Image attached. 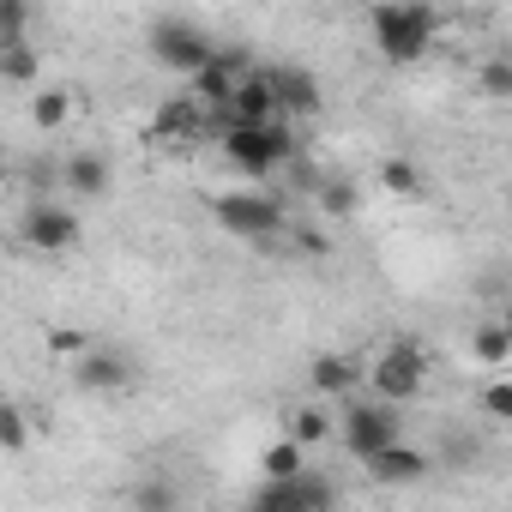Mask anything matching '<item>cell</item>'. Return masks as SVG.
<instances>
[{
    "mask_svg": "<svg viewBox=\"0 0 512 512\" xmlns=\"http://www.w3.org/2000/svg\"><path fill=\"white\" fill-rule=\"evenodd\" d=\"M193 79V97L205 103V109H229V91H235V73H229V61L211 49V61L199 67V73H187Z\"/></svg>",
    "mask_w": 512,
    "mask_h": 512,
    "instance_id": "cell-17",
    "label": "cell"
},
{
    "mask_svg": "<svg viewBox=\"0 0 512 512\" xmlns=\"http://www.w3.org/2000/svg\"><path fill=\"white\" fill-rule=\"evenodd\" d=\"M470 356H476L482 368H494V374H500V368L512 362V332H506L500 320H488V326H476V332H470Z\"/></svg>",
    "mask_w": 512,
    "mask_h": 512,
    "instance_id": "cell-19",
    "label": "cell"
},
{
    "mask_svg": "<svg viewBox=\"0 0 512 512\" xmlns=\"http://www.w3.org/2000/svg\"><path fill=\"white\" fill-rule=\"evenodd\" d=\"M211 217L223 223V235H241V241H272L290 229V205L272 187H229L211 199Z\"/></svg>",
    "mask_w": 512,
    "mask_h": 512,
    "instance_id": "cell-3",
    "label": "cell"
},
{
    "mask_svg": "<svg viewBox=\"0 0 512 512\" xmlns=\"http://www.w3.org/2000/svg\"><path fill=\"white\" fill-rule=\"evenodd\" d=\"M482 410H488L494 422H512V380H488V386H482Z\"/></svg>",
    "mask_w": 512,
    "mask_h": 512,
    "instance_id": "cell-27",
    "label": "cell"
},
{
    "mask_svg": "<svg viewBox=\"0 0 512 512\" xmlns=\"http://www.w3.org/2000/svg\"><path fill=\"white\" fill-rule=\"evenodd\" d=\"M332 434L344 440V452H350L356 464H368L380 446H392V440H398V404H386V398H380V404H356Z\"/></svg>",
    "mask_w": 512,
    "mask_h": 512,
    "instance_id": "cell-6",
    "label": "cell"
},
{
    "mask_svg": "<svg viewBox=\"0 0 512 512\" xmlns=\"http://www.w3.org/2000/svg\"><path fill=\"white\" fill-rule=\"evenodd\" d=\"M0 181H7V151H0Z\"/></svg>",
    "mask_w": 512,
    "mask_h": 512,
    "instance_id": "cell-31",
    "label": "cell"
},
{
    "mask_svg": "<svg viewBox=\"0 0 512 512\" xmlns=\"http://www.w3.org/2000/svg\"><path fill=\"white\" fill-rule=\"evenodd\" d=\"M151 61H157L163 73L187 79V73H199V67L211 61V37H205L199 25H187V19H157V25H151Z\"/></svg>",
    "mask_w": 512,
    "mask_h": 512,
    "instance_id": "cell-5",
    "label": "cell"
},
{
    "mask_svg": "<svg viewBox=\"0 0 512 512\" xmlns=\"http://www.w3.org/2000/svg\"><path fill=\"white\" fill-rule=\"evenodd\" d=\"M133 506H175V488L151 482V488H139V494H133Z\"/></svg>",
    "mask_w": 512,
    "mask_h": 512,
    "instance_id": "cell-29",
    "label": "cell"
},
{
    "mask_svg": "<svg viewBox=\"0 0 512 512\" xmlns=\"http://www.w3.org/2000/svg\"><path fill=\"white\" fill-rule=\"evenodd\" d=\"M458 7H482V0H458Z\"/></svg>",
    "mask_w": 512,
    "mask_h": 512,
    "instance_id": "cell-32",
    "label": "cell"
},
{
    "mask_svg": "<svg viewBox=\"0 0 512 512\" xmlns=\"http://www.w3.org/2000/svg\"><path fill=\"white\" fill-rule=\"evenodd\" d=\"M217 145L241 175H278L296 163V121H235L229 115Z\"/></svg>",
    "mask_w": 512,
    "mask_h": 512,
    "instance_id": "cell-2",
    "label": "cell"
},
{
    "mask_svg": "<svg viewBox=\"0 0 512 512\" xmlns=\"http://www.w3.org/2000/svg\"><path fill=\"white\" fill-rule=\"evenodd\" d=\"M31 31V0H0V43H19Z\"/></svg>",
    "mask_w": 512,
    "mask_h": 512,
    "instance_id": "cell-25",
    "label": "cell"
},
{
    "mask_svg": "<svg viewBox=\"0 0 512 512\" xmlns=\"http://www.w3.org/2000/svg\"><path fill=\"white\" fill-rule=\"evenodd\" d=\"M61 181H67V193L97 199V193H109V157H103V151H73V157L61 163Z\"/></svg>",
    "mask_w": 512,
    "mask_h": 512,
    "instance_id": "cell-15",
    "label": "cell"
},
{
    "mask_svg": "<svg viewBox=\"0 0 512 512\" xmlns=\"http://www.w3.org/2000/svg\"><path fill=\"white\" fill-rule=\"evenodd\" d=\"M428 464H434V458H428L422 446H410L404 434H398L392 446H380V452L368 458V470H374L380 482H392V488H404V482H422V476H428Z\"/></svg>",
    "mask_w": 512,
    "mask_h": 512,
    "instance_id": "cell-13",
    "label": "cell"
},
{
    "mask_svg": "<svg viewBox=\"0 0 512 512\" xmlns=\"http://www.w3.org/2000/svg\"><path fill=\"white\" fill-rule=\"evenodd\" d=\"M67 121H73V91H61V85L31 91V127L37 133H61Z\"/></svg>",
    "mask_w": 512,
    "mask_h": 512,
    "instance_id": "cell-18",
    "label": "cell"
},
{
    "mask_svg": "<svg viewBox=\"0 0 512 512\" xmlns=\"http://www.w3.org/2000/svg\"><path fill=\"white\" fill-rule=\"evenodd\" d=\"M229 115H235V121H284V115H278V91H272V67L253 61V67L235 79V91H229Z\"/></svg>",
    "mask_w": 512,
    "mask_h": 512,
    "instance_id": "cell-11",
    "label": "cell"
},
{
    "mask_svg": "<svg viewBox=\"0 0 512 512\" xmlns=\"http://www.w3.org/2000/svg\"><path fill=\"white\" fill-rule=\"evenodd\" d=\"M157 145H199L205 139V103L187 91V97H163L151 109V127H145Z\"/></svg>",
    "mask_w": 512,
    "mask_h": 512,
    "instance_id": "cell-9",
    "label": "cell"
},
{
    "mask_svg": "<svg viewBox=\"0 0 512 512\" xmlns=\"http://www.w3.org/2000/svg\"><path fill=\"white\" fill-rule=\"evenodd\" d=\"M49 350H55V356H79V350H91V338H85V332L55 326V332H49Z\"/></svg>",
    "mask_w": 512,
    "mask_h": 512,
    "instance_id": "cell-28",
    "label": "cell"
},
{
    "mask_svg": "<svg viewBox=\"0 0 512 512\" xmlns=\"http://www.w3.org/2000/svg\"><path fill=\"white\" fill-rule=\"evenodd\" d=\"M314 199H320V217H332V223H344V217L356 211V187L338 181V175H320V181H314Z\"/></svg>",
    "mask_w": 512,
    "mask_h": 512,
    "instance_id": "cell-21",
    "label": "cell"
},
{
    "mask_svg": "<svg viewBox=\"0 0 512 512\" xmlns=\"http://www.w3.org/2000/svg\"><path fill=\"white\" fill-rule=\"evenodd\" d=\"M260 470H266V482H272V476H296V470H308V446H296V440L284 434V440H272V446L260 452Z\"/></svg>",
    "mask_w": 512,
    "mask_h": 512,
    "instance_id": "cell-22",
    "label": "cell"
},
{
    "mask_svg": "<svg viewBox=\"0 0 512 512\" xmlns=\"http://www.w3.org/2000/svg\"><path fill=\"white\" fill-rule=\"evenodd\" d=\"M19 235H25V247H37V253H67V247H79L85 223H79L73 205H61V199H37V205H25Z\"/></svg>",
    "mask_w": 512,
    "mask_h": 512,
    "instance_id": "cell-7",
    "label": "cell"
},
{
    "mask_svg": "<svg viewBox=\"0 0 512 512\" xmlns=\"http://www.w3.org/2000/svg\"><path fill=\"white\" fill-rule=\"evenodd\" d=\"M476 79H482V91H488L494 103H506V97H512V67H506L500 55H494V61H482V73H476Z\"/></svg>",
    "mask_w": 512,
    "mask_h": 512,
    "instance_id": "cell-26",
    "label": "cell"
},
{
    "mask_svg": "<svg viewBox=\"0 0 512 512\" xmlns=\"http://www.w3.org/2000/svg\"><path fill=\"white\" fill-rule=\"evenodd\" d=\"M296 241H302V253H320V260H326V253H332V241H326L320 229H296Z\"/></svg>",
    "mask_w": 512,
    "mask_h": 512,
    "instance_id": "cell-30",
    "label": "cell"
},
{
    "mask_svg": "<svg viewBox=\"0 0 512 512\" xmlns=\"http://www.w3.org/2000/svg\"><path fill=\"white\" fill-rule=\"evenodd\" d=\"M362 380H368L386 404H410V398L428 386V350L410 344V338H398V344H386V350L362 368Z\"/></svg>",
    "mask_w": 512,
    "mask_h": 512,
    "instance_id": "cell-4",
    "label": "cell"
},
{
    "mask_svg": "<svg viewBox=\"0 0 512 512\" xmlns=\"http://www.w3.org/2000/svg\"><path fill=\"white\" fill-rule=\"evenodd\" d=\"M25 446H31V416H25L19 404H0V452L19 458Z\"/></svg>",
    "mask_w": 512,
    "mask_h": 512,
    "instance_id": "cell-24",
    "label": "cell"
},
{
    "mask_svg": "<svg viewBox=\"0 0 512 512\" xmlns=\"http://www.w3.org/2000/svg\"><path fill=\"white\" fill-rule=\"evenodd\" d=\"M73 380H79V392H127L133 386V362L121 350H79L73 356Z\"/></svg>",
    "mask_w": 512,
    "mask_h": 512,
    "instance_id": "cell-12",
    "label": "cell"
},
{
    "mask_svg": "<svg viewBox=\"0 0 512 512\" xmlns=\"http://www.w3.org/2000/svg\"><path fill=\"white\" fill-rule=\"evenodd\" d=\"M338 500V488L332 482H320L314 470H296V476H272L260 494H253V506H266V512H302V506H332Z\"/></svg>",
    "mask_w": 512,
    "mask_h": 512,
    "instance_id": "cell-8",
    "label": "cell"
},
{
    "mask_svg": "<svg viewBox=\"0 0 512 512\" xmlns=\"http://www.w3.org/2000/svg\"><path fill=\"white\" fill-rule=\"evenodd\" d=\"M308 380H314V398H350L362 386V362L344 356V350H326V356H314Z\"/></svg>",
    "mask_w": 512,
    "mask_h": 512,
    "instance_id": "cell-14",
    "label": "cell"
},
{
    "mask_svg": "<svg viewBox=\"0 0 512 512\" xmlns=\"http://www.w3.org/2000/svg\"><path fill=\"white\" fill-rule=\"evenodd\" d=\"M332 428H338V416L326 410V398H308V404L290 410V440H296V446H326Z\"/></svg>",
    "mask_w": 512,
    "mask_h": 512,
    "instance_id": "cell-16",
    "label": "cell"
},
{
    "mask_svg": "<svg viewBox=\"0 0 512 512\" xmlns=\"http://www.w3.org/2000/svg\"><path fill=\"white\" fill-rule=\"evenodd\" d=\"M380 187L398 193V199H416V193H422V169H416L410 157H386V163H380Z\"/></svg>",
    "mask_w": 512,
    "mask_h": 512,
    "instance_id": "cell-23",
    "label": "cell"
},
{
    "mask_svg": "<svg viewBox=\"0 0 512 512\" xmlns=\"http://www.w3.org/2000/svg\"><path fill=\"white\" fill-rule=\"evenodd\" d=\"M272 91H278V115L284 121H314L326 109V91L308 67H272Z\"/></svg>",
    "mask_w": 512,
    "mask_h": 512,
    "instance_id": "cell-10",
    "label": "cell"
},
{
    "mask_svg": "<svg viewBox=\"0 0 512 512\" xmlns=\"http://www.w3.org/2000/svg\"><path fill=\"white\" fill-rule=\"evenodd\" d=\"M368 31H374V49L392 67H416V61H428V49L440 37V13L428 0H380L368 13Z\"/></svg>",
    "mask_w": 512,
    "mask_h": 512,
    "instance_id": "cell-1",
    "label": "cell"
},
{
    "mask_svg": "<svg viewBox=\"0 0 512 512\" xmlns=\"http://www.w3.org/2000/svg\"><path fill=\"white\" fill-rule=\"evenodd\" d=\"M43 73V61H37V49L19 37V43H0V85H31Z\"/></svg>",
    "mask_w": 512,
    "mask_h": 512,
    "instance_id": "cell-20",
    "label": "cell"
},
{
    "mask_svg": "<svg viewBox=\"0 0 512 512\" xmlns=\"http://www.w3.org/2000/svg\"><path fill=\"white\" fill-rule=\"evenodd\" d=\"M0 404H7V392H0Z\"/></svg>",
    "mask_w": 512,
    "mask_h": 512,
    "instance_id": "cell-33",
    "label": "cell"
}]
</instances>
